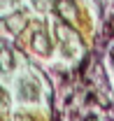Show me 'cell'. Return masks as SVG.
Instances as JSON below:
<instances>
[{
  "label": "cell",
  "instance_id": "obj_1",
  "mask_svg": "<svg viewBox=\"0 0 114 121\" xmlns=\"http://www.w3.org/2000/svg\"><path fill=\"white\" fill-rule=\"evenodd\" d=\"M19 93H21L23 100H37L40 89H37V84H35L33 79H21V84H19Z\"/></svg>",
  "mask_w": 114,
  "mask_h": 121
},
{
  "label": "cell",
  "instance_id": "obj_2",
  "mask_svg": "<svg viewBox=\"0 0 114 121\" xmlns=\"http://www.w3.org/2000/svg\"><path fill=\"white\" fill-rule=\"evenodd\" d=\"M2 23L7 26V30H12V33H21L23 26H26V14H23V12H16V14L7 16Z\"/></svg>",
  "mask_w": 114,
  "mask_h": 121
},
{
  "label": "cell",
  "instance_id": "obj_3",
  "mask_svg": "<svg viewBox=\"0 0 114 121\" xmlns=\"http://www.w3.org/2000/svg\"><path fill=\"white\" fill-rule=\"evenodd\" d=\"M33 47H35V51H40V54H49V51H51L49 37H47V33H44L42 28L33 35Z\"/></svg>",
  "mask_w": 114,
  "mask_h": 121
},
{
  "label": "cell",
  "instance_id": "obj_4",
  "mask_svg": "<svg viewBox=\"0 0 114 121\" xmlns=\"http://www.w3.org/2000/svg\"><path fill=\"white\" fill-rule=\"evenodd\" d=\"M0 70L2 72H12L14 70V56L9 49H0Z\"/></svg>",
  "mask_w": 114,
  "mask_h": 121
},
{
  "label": "cell",
  "instance_id": "obj_5",
  "mask_svg": "<svg viewBox=\"0 0 114 121\" xmlns=\"http://www.w3.org/2000/svg\"><path fill=\"white\" fill-rule=\"evenodd\" d=\"M56 12L63 19H70V16H75V2L72 0H56Z\"/></svg>",
  "mask_w": 114,
  "mask_h": 121
},
{
  "label": "cell",
  "instance_id": "obj_6",
  "mask_svg": "<svg viewBox=\"0 0 114 121\" xmlns=\"http://www.w3.org/2000/svg\"><path fill=\"white\" fill-rule=\"evenodd\" d=\"M7 105H9V95L5 89H0V107H7Z\"/></svg>",
  "mask_w": 114,
  "mask_h": 121
},
{
  "label": "cell",
  "instance_id": "obj_7",
  "mask_svg": "<svg viewBox=\"0 0 114 121\" xmlns=\"http://www.w3.org/2000/svg\"><path fill=\"white\" fill-rule=\"evenodd\" d=\"M110 58H112V65H114V47H112V51H110Z\"/></svg>",
  "mask_w": 114,
  "mask_h": 121
},
{
  "label": "cell",
  "instance_id": "obj_8",
  "mask_svg": "<svg viewBox=\"0 0 114 121\" xmlns=\"http://www.w3.org/2000/svg\"><path fill=\"white\" fill-rule=\"evenodd\" d=\"M0 7H2V0H0Z\"/></svg>",
  "mask_w": 114,
  "mask_h": 121
}]
</instances>
